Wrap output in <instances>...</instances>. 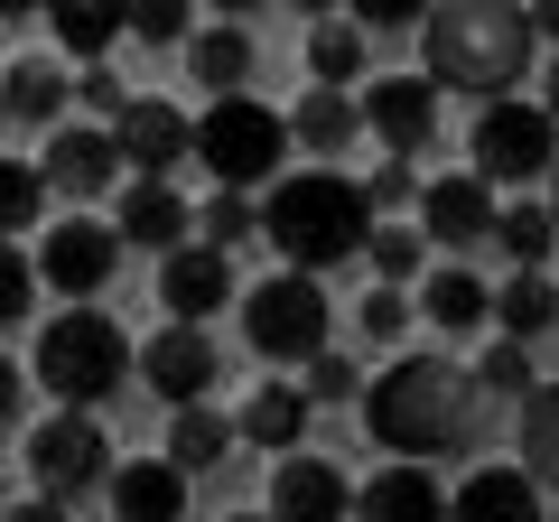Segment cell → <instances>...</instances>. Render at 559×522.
Listing matches in <instances>:
<instances>
[{"label":"cell","instance_id":"cell-36","mask_svg":"<svg viewBox=\"0 0 559 522\" xmlns=\"http://www.w3.org/2000/svg\"><path fill=\"white\" fill-rule=\"evenodd\" d=\"M476 382H485V392H503V402H522V392H532V355H522V345H513V336H503V345H495V355H485V364H476Z\"/></svg>","mask_w":559,"mask_h":522},{"label":"cell","instance_id":"cell-23","mask_svg":"<svg viewBox=\"0 0 559 522\" xmlns=\"http://www.w3.org/2000/svg\"><path fill=\"white\" fill-rule=\"evenodd\" d=\"M299 429H308V392H299V382H261L252 411H242V439L271 448V458H289V448H299Z\"/></svg>","mask_w":559,"mask_h":522},{"label":"cell","instance_id":"cell-35","mask_svg":"<svg viewBox=\"0 0 559 522\" xmlns=\"http://www.w3.org/2000/svg\"><path fill=\"white\" fill-rule=\"evenodd\" d=\"M364 252H373V271H382V281H411V271H419V261H429V242H419L411 234V224H373V242H364Z\"/></svg>","mask_w":559,"mask_h":522},{"label":"cell","instance_id":"cell-4","mask_svg":"<svg viewBox=\"0 0 559 522\" xmlns=\"http://www.w3.org/2000/svg\"><path fill=\"white\" fill-rule=\"evenodd\" d=\"M38 382L57 392V411H103L131 392V336L103 308H66L38 336Z\"/></svg>","mask_w":559,"mask_h":522},{"label":"cell","instance_id":"cell-10","mask_svg":"<svg viewBox=\"0 0 559 522\" xmlns=\"http://www.w3.org/2000/svg\"><path fill=\"white\" fill-rule=\"evenodd\" d=\"M364 131H373L392 159L429 150V131H439V84L429 75H373L364 84Z\"/></svg>","mask_w":559,"mask_h":522},{"label":"cell","instance_id":"cell-38","mask_svg":"<svg viewBox=\"0 0 559 522\" xmlns=\"http://www.w3.org/2000/svg\"><path fill=\"white\" fill-rule=\"evenodd\" d=\"M355 355H336V345H326V355L318 364H308V382H299V392H308V402H355Z\"/></svg>","mask_w":559,"mask_h":522},{"label":"cell","instance_id":"cell-24","mask_svg":"<svg viewBox=\"0 0 559 522\" xmlns=\"http://www.w3.org/2000/svg\"><path fill=\"white\" fill-rule=\"evenodd\" d=\"M355 121H364V103L345 94V84H308L299 112H289V141H308V150H345V141H355Z\"/></svg>","mask_w":559,"mask_h":522},{"label":"cell","instance_id":"cell-11","mask_svg":"<svg viewBox=\"0 0 559 522\" xmlns=\"http://www.w3.org/2000/svg\"><path fill=\"white\" fill-rule=\"evenodd\" d=\"M112 150L131 159V178H178V168L197 159V121H187L178 103H131V112L112 121Z\"/></svg>","mask_w":559,"mask_h":522},{"label":"cell","instance_id":"cell-34","mask_svg":"<svg viewBox=\"0 0 559 522\" xmlns=\"http://www.w3.org/2000/svg\"><path fill=\"white\" fill-rule=\"evenodd\" d=\"M197 234L215 242V252H234L242 234H261V215H252V197H234V187H215V197H205V215H197Z\"/></svg>","mask_w":559,"mask_h":522},{"label":"cell","instance_id":"cell-30","mask_svg":"<svg viewBox=\"0 0 559 522\" xmlns=\"http://www.w3.org/2000/svg\"><path fill=\"white\" fill-rule=\"evenodd\" d=\"M38 215H47V178L28 159H0V242H10V234H38Z\"/></svg>","mask_w":559,"mask_h":522},{"label":"cell","instance_id":"cell-49","mask_svg":"<svg viewBox=\"0 0 559 522\" xmlns=\"http://www.w3.org/2000/svg\"><path fill=\"white\" fill-rule=\"evenodd\" d=\"M550 121H559V66H550Z\"/></svg>","mask_w":559,"mask_h":522},{"label":"cell","instance_id":"cell-21","mask_svg":"<svg viewBox=\"0 0 559 522\" xmlns=\"http://www.w3.org/2000/svg\"><path fill=\"white\" fill-rule=\"evenodd\" d=\"M66 94H75V75H57V57H20L0 75V112L10 121H57Z\"/></svg>","mask_w":559,"mask_h":522},{"label":"cell","instance_id":"cell-15","mask_svg":"<svg viewBox=\"0 0 559 522\" xmlns=\"http://www.w3.org/2000/svg\"><path fill=\"white\" fill-rule=\"evenodd\" d=\"M38 178L57 187V197H103V187H121V150H112V131H94V121H57V141H47Z\"/></svg>","mask_w":559,"mask_h":522},{"label":"cell","instance_id":"cell-46","mask_svg":"<svg viewBox=\"0 0 559 522\" xmlns=\"http://www.w3.org/2000/svg\"><path fill=\"white\" fill-rule=\"evenodd\" d=\"M0 20H47V0H0Z\"/></svg>","mask_w":559,"mask_h":522},{"label":"cell","instance_id":"cell-20","mask_svg":"<svg viewBox=\"0 0 559 522\" xmlns=\"http://www.w3.org/2000/svg\"><path fill=\"white\" fill-rule=\"evenodd\" d=\"M355 522H448V495H439L429 466H382L355 495Z\"/></svg>","mask_w":559,"mask_h":522},{"label":"cell","instance_id":"cell-17","mask_svg":"<svg viewBox=\"0 0 559 522\" xmlns=\"http://www.w3.org/2000/svg\"><path fill=\"white\" fill-rule=\"evenodd\" d=\"M121 242H140V252H178L187 234H197V215H187V197L168 178H131L121 187V215H112Z\"/></svg>","mask_w":559,"mask_h":522},{"label":"cell","instance_id":"cell-43","mask_svg":"<svg viewBox=\"0 0 559 522\" xmlns=\"http://www.w3.org/2000/svg\"><path fill=\"white\" fill-rule=\"evenodd\" d=\"M20 402H28V382H20V364H10V355H0V429H10V420H20Z\"/></svg>","mask_w":559,"mask_h":522},{"label":"cell","instance_id":"cell-45","mask_svg":"<svg viewBox=\"0 0 559 522\" xmlns=\"http://www.w3.org/2000/svg\"><path fill=\"white\" fill-rule=\"evenodd\" d=\"M532 28H540L550 47H559V0H532Z\"/></svg>","mask_w":559,"mask_h":522},{"label":"cell","instance_id":"cell-12","mask_svg":"<svg viewBox=\"0 0 559 522\" xmlns=\"http://www.w3.org/2000/svg\"><path fill=\"white\" fill-rule=\"evenodd\" d=\"M215 336H205V327H168V336H150L140 345V382H150V392H159V402H205V392H215Z\"/></svg>","mask_w":559,"mask_h":522},{"label":"cell","instance_id":"cell-7","mask_svg":"<svg viewBox=\"0 0 559 522\" xmlns=\"http://www.w3.org/2000/svg\"><path fill=\"white\" fill-rule=\"evenodd\" d=\"M540 168H559V121H550V103H485L476 112V178L485 187H513V178H540Z\"/></svg>","mask_w":559,"mask_h":522},{"label":"cell","instance_id":"cell-14","mask_svg":"<svg viewBox=\"0 0 559 522\" xmlns=\"http://www.w3.org/2000/svg\"><path fill=\"white\" fill-rule=\"evenodd\" d=\"M495 215H503V205H495V187H485L476 168L419 187V234H429V242H457V252H466V242H495Z\"/></svg>","mask_w":559,"mask_h":522},{"label":"cell","instance_id":"cell-39","mask_svg":"<svg viewBox=\"0 0 559 522\" xmlns=\"http://www.w3.org/2000/svg\"><path fill=\"white\" fill-rule=\"evenodd\" d=\"M355 327H364V336H373V345H392V336H401V327H411V299H401V289H392V281H382V289H373V299H364V318H355Z\"/></svg>","mask_w":559,"mask_h":522},{"label":"cell","instance_id":"cell-31","mask_svg":"<svg viewBox=\"0 0 559 522\" xmlns=\"http://www.w3.org/2000/svg\"><path fill=\"white\" fill-rule=\"evenodd\" d=\"M522 458H532V485H559V382H540L532 411H522Z\"/></svg>","mask_w":559,"mask_h":522},{"label":"cell","instance_id":"cell-28","mask_svg":"<svg viewBox=\"0 0 559 522\" xmlns=\"http://www.w3.org/2000/svg\"><path fill=\"white\" fill-rule=\"evenodd\" d=\"M224 448H234V420H224V411L187 402L178 420H168V466H178V476H197V466H215Z\"/></svg>","mask_w":559,"mask_h":522},{"label":"cell","instance_id":"cell-50","mask_svg":"<svg viewBox=\"0 0 559 522\" xmlns=\"http://www.w3.org/2000/svg\"><path fill=\"white\" fill-rule=\"evenodd\" d=\"M234 522H271V513H234Z\"/></svg>","mask_w":559,"mask_h":522},{"label":"cell","instance_id":"cell-37","mask_svg":"<svg viewBox=\"0 0 559 522\" xmlns=\"http://www.w3.org/2000/svg\"><path fill=\"white\" fill-rule=\"evenodd\" d=\"M28 299H38V271L20 261V242H0V327H20Z\"/></svg>","mask_w":559,"mask_h":522},{"label":"cell","instance_id":"cell-53","mask_svg":"<svg viewBox=\"0 0 559 522\" xmlns=\"http://www.w3.org/2000/svg\"><path fill=\"white\" fill-rule=\"evenodd\" d=\"M0 121H10V112H0Z\"/></svg>","mask_w":559,"mask_h":522},{"label":"cell","instance_id":"cell-9","mask_svg":"<svg viewBox=\"0 0 559 522\" xmlns=\"http://www.w3.org/2000/svg\"><path fill=\"white\" fill-rule=\"evenodd\" d=\"M112 261H121V234H112V224L66 215L57 234L38 242V281H47V289H66V299H94V289L112 281Z\"/></svg>","mask_w":559,"mask_h":522},{"label":"cell","instance_id":"cell-47","mask_svg":"<svg viewBox=\"0 0 559 522\" xmlns=\"http://www.w3.org/2000/svg\"><path fill=\"white\" fill-rule=\"evenodd\" d=\"M205 10H234V20H242V10H271V0H205Z\"/></svg>","mask_w":559,"mask_h":522},{"label":"cell","instance_id":"cell-29","mask_svg":"<svg viewBox=\"0 0 559 522\" xmlns=\"http://www.w3.org/2000/svg\"><path fill=\"white\" fill-rule=\"evenodd\" d=\"M495 242H503L513 271H540V261L559 252V215H550V205H503V215H495Z\"/></svg>","mask_w":559,"mask_h":522},{"label":"cell","instance_id":"cell-41","mask_svg":"<svg viewBox=\"0 0 559 522\" xmlns=\"http://www.w3.org/2000/svg\"><path fill=\"white\" fill-rule=\"evenodd\" d=\"M75 94L94 103V112H112V121L131 112V84H121V75H103V66H84V75H75Z\"/></svg>","mask_w":559,"mask_h":522},{"label":"cell","instance_id":"cell-44","mask_svg":"<svg viewBox=\"0 0 559 522\" xmlns=\"http://www.w3.org/2000/svg\"><path fill=\"white\" fill-rule=\"evenodd\" d=\"M0 522H66V503H57V495H38V503H10Z\"/></svg>","mask_w":559,"mask_h":522},{"label":"cell","instance_id":"cell-19","mask_svg":"<svg viewBox=\"0 0 559 522\" xmlns=\"http://www.w3.org/2000/svg\"><path fill=\"white\" fill-rule=\"evenodd\" d=\"M103 495H112L121 522H178V513H187V476H178L168 458H131V466H112V485H103Z\"/></svg>","mask_w":559,"mask_h":522},{"label":"cell","instance_id":"cell-2","mask_svg":"<svg viewBox=\"0 0 559 522\" xmlns=\"http://www.w3.org/2000/svg\"><path fill=\"white\" fill-rule=\"evenodd\" d=\"M476 382L439 355H401L382 382H364V420L392 458H448V448L476 429V402H466Z\"/></svg>","mask_w":559,"mask_h":522},{"label":"cell","instance_id":"cell-18","mask_svg":"<svg viewBox=\"0 0 559 522\" xmlns=\"http://www.w3.org/2000/svg\"><path fill=\"white\" fill-rule=\"evenodd\" d=\"M448 522H540V485L522 466H476L448 495Z\"/></svg>","mask_w":559,"mask_h":522},{"label":"cell","instance_id":"cell-26","mask_svg":"<svg viewBox=\"0 0 559 522\" xmlns=\"http://www.w3.org/2000/svg\"><path fill=\"white\" fill-rule=\"evenodd\" d=\"M187 75L215 84V94H242V75H252V38H242L234 20H224V28H197V38H187Z\"/></svg>","mask_w":559,"mask_h":522},{"label":"cell","instance_id":"cell-27","mask_svg":"<svg viewBox=\"0 0 559 522\" xmlns=\"http://www.w3.org/2000/svg\"><path fill=\"white\" fill-rule=\"evenodd\" d=\"M495 318H503V336H513V345H532V336H550V327H559V289L540 281V271H513V281L495 289Z\"/></svg>","mask_w":559,"mask_h":522},{"label":"cell","instance_id":"cell-33","mask_svg":"<svg viewBox=\"0 0 559 522\" xmlns=\"http://www.w3.org/2000/svg\"><path fill=\"white\" fill-rule=\"evenodd\" d=\"M187 10H197V0H131V38L140 47H187V38H197Z\"/></svg>","mask_w":559,"mask_h":522},{"label":"cell","instance_id":"cell-48","mask_svg":"<svg viewBox=\"0 0 559 522\" xmlns=\"http://www.w3.org/2000/svg\"><path fill=\"white\" fill-rule=\"evenodd\" d=\"M289 10H345V0H289Z\"/></svg>","mask_w":559,"mask_h":522},{"label":"cell","instance_id":"cell-52","mask_svg":"<svg viewBox=\"0 0 559 522\" xmlns=\"http://www.w3.org/2000/svg\"><path fill=\"white\" fill-rule=\"evenodd\" d=\"M0 513H10V503H0Z\"/></svg>","mask_w":559,"mask_h":522},{"label":"cell","instance_id":"cell-13","mask_svg":"<svg viewBox=\"0 0 559 522\" xmlns=\"http://www.w3.org/2000/svg\"><path fill=\"white\" fill-rule=\"evenodd\" d=\"M224 299H234V261H224L215 242H178L168 271H159V308H168L178 327H205Z\"/></svg>","mask_w":559,"mask_h":522},{"label":"cell","instance_id":"cell-8","mask_svg":"<svg viewBox=\"0 0 559 522\" xmlns=\"http://www.w3.org/2000/svg\"><path fill=\"white\" fill-rule=\"evenodd\" d=\"M28 476H38V495H94V485H112V439H103L94 411H57V420L28 439Z\"/></svg>","mask_w":559,"mask_h":522},{"label":"cell","instance_id":"cell-22","mask_svg":"<svg viewBox=\"0 0 559 522\" xmlns=\"http://www.w3.org/2000/svg\"><path fill=\"white\" fill-rule=\"evenodd\" d=\"M47 20H57L66 57H103V47L131 28V0H47Z\"/></svg>","mask_w":559,"mask_h":522},{"label":"cell","instance_id":"cell-5","mask_svg":"<svg viewBox=\"0 0 559 522\" xmlns=\"http://www.w3.org/2000/svg\"><path fill=\"white\" fill-rule=\"evenodd\" d=\"M280 150H289V121L271 112V103L252 94H215L197 112V159L215 187H234V197H252L261 178H280Z\"/></svg>","mask_w":559,"mask_h":522},{"label":"cell","instance_id":"cell-42","mask_svg":"<svg viewBox=\"0 0 559 522\" xmlns=\"http://www.w3.org/2000/svg\"><path fill=\"white\" fill-rule=\"evenodd\" d=\"M345 10H364V28H419L429 20V0H345Z\"/></svg>","mask_w":559,"mask_h":522},{"label":"cell","instance_id":"cell-3","mask_svg":"<svg viewBox=\"0 0 559 522\" xmlns=\"http://www.w3.org/2000/svg\"><path fill=\"white\" fill-rule=\"evenodd\" d=\"M261 234L280 242L289 271H336L373 242V197L336 168H299V178H280L271 205H261Z\"/></svg>","mask_w":559,"mask_h":522},{"label":"cell","instance_id":"cell-6","mask_svg":"<svg viewBox=\"0 0 559 522\" xmlns=\"http://www.w3.org/2000/svg\"><path fill=\"white\" fill-rule=\"evenodd\" d=\"M242 336L271 364H318L326 336H336V308H326L318 271H271V281L242 299Z\"/></svg>","mask_w":559,"mask_h":522},{"label":"cell","instance_id":"cell-32","mask_svg":"<svg viewBox=\"0 0 559 522\" xmlns=\"http://www.w3.org/2000/svg\"><path fill=\"white\" fill-rule=\"evenodd\" d=\"M308 66H318V84H364V28L326 20L318 47H308Z\"/></svg>","mask_w":559,"mask_h":522},{"label":"cell","instance_id":"cell-1","mask_svg":"<svg viewBox=\"0 0 559 522\" xmlns=\"http://www.w3.org/2000/svg\"><path fill=\"white\" fill-rule=\"evenodd\" d=\"M532 0H429V84H457V94L503 103L522 75H532Z\"/></svg>","mask_w":559,"mask_h":522},{"label":"cell","instance_id":"cell-16","mask_svg":"<svg viewBox=\"0 0 559 522\" xmlns=\"http://www.w3.org/2000/svg\"><path fill=\"white\" fill-rule=\"evenodd\" d=\"M345 513H355V485H345L326 458H280L271 522H345Z\"/></svg>","mask_w":559,"mask_h":522},{"label":"cell","instance_id":"cell-51","mask_svg":"<svg viewBox=\"0 0 559 522\" xmlns=\"http://www.w3.org/2000/svg\"><path fill=\"white\" fill-rule=\"evenodd\" d=\"M550 187H559V168H550ZM550 215H559V197H550Z\"/></svg>","mask_w":559,"mask_h":522},{"label":"cell","instance_id":"cell-40","mask_svg":"<svg viewBox=\"0 0 559 522\" xmlns=\"http://www.w3.org/2000/svg\"><path fill=\"white\" fill-rule=\"evenodd\" d=\"M364 197H373V215H382V205H411V197H419V178H411V159H382L373 178H364Z\"/></svg>","mask_w":559,"mask_h":522},{"label":"cell","instance_id":"cell-25","mask_svg":"<svg viewBox=\"0 0 559 522\" xmlns=\"http://www.w3.org/2000/svg\"><path fill=\"white\" fill-rule=\"evenodd\" d=\"M429 327H439V336H476L485 318H495V289L476 281V271H429Z\"/></svg>","mask_w":559,"mask_h":522}]
</instances>
